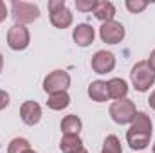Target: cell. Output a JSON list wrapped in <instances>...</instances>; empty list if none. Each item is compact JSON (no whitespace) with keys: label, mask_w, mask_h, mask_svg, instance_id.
<instances>
[{"label":"cell","mask_w":155,"mask_h":153,"mask_svg":"<svg viewBox=\"0 0 155 153\" xmlns=\"http://www.w3.org/2000/svg\"><path fill=\"white\" fill-rule=\"evenodd\" d=\"M130 79H132V85H134V88L137 92H146V90H150V86L155 83V72L148 67V63L143 60V61H137L132 67Z\"/></svg>","instance_id":"6da1fadb"},{"label":"cell","mask_w":155,"mask_h":153,"mask_svg":"<svg viewBox=\"0 0 155 153\" xmlns=\"http://www.w3.org/2000/svg\"><path fill=\"white\" fill-rule=\"evenodd\" d=\"M47 9H49V15H51V24L56 27V29H67L72 25V13L71 9L67 7L65 0H51L47 4Z\"/></svg>","instance_id":"7a4b0ae2"},{"label":"cell","mask_w":155,"mask_h":153,"mask_svg":"<svg viewBox=\"0 0 155 153\" xmlns=\"http://www.w3.org/2000/svg\"><path fill=\"white\" fill-rule=\"evenodd\" d=\"M11 16L15 18V24H18V25L33 24L35 20L40 18V7L31 2L15 0V2H11Z\"/></svg>","instance_id":"3957f363"},{"label":"cell","mask_w":155,"mask_h":153,"mask_svg":"<svg viewBox=\"0 0 155 153\" xmlns=\"http://www.w3.org/2000/svg\"><path fill=\"white\" fill-rule=\"evenodd\" d=\"M110 117L117 124H130L134 121V117L137 114L135 103L130 99H121V101H114L110 105Z\"/></svg>","instance_id":"277c9868"},{"label":"cell","mask_w":155,"mask_h":153,"mask_svg":"<svg viewBox=\"0 0 155 153\" xmlns=\"http://www.w3.org/2000/svg\"><path fill=\"white\" fill-rule=\"evenodd\" d=\"M69 86H71V76L65 70H52L43 79V90L49 96L56 92H67Z\"/></svg>","instance_id":"5b68a950"},{"label":"cell","mask_w":155,"mask_h":153,"mask_svg":"<svg viewBox=\"0 0 155 153\" xmlns=\"http://www.w3.org/2000/svg\"><path fill=\"white\" fill-rule=\"evenodd\" d=\"M29 41H31V34H29V29L25 25H11L9 31H7V45L9 49L13 50H25L29 47Z\"/></svg>","instance_id":"8992f818"},{"label":"cell","mask_w":155,"mask_h":153,"mask_svg":"<svg viewBox=\"0 0 155 153\" xmlns=\"http://www.w3.org/2000/svg\"><path fill=\"white\" fill-rule=\"evenodd\" d=\"M99 36L105 43L108 45H117L121 43L124 38V27L121 22L116 20H110V22H105L101 27H99Z\"/></svg>","instance_id":"52a82bcc"},{"label":"cell","mask_w":155,"mask_h":153,"mask_svg":"<svg viewBox=\"0 0 155 153\" xmlns=\"http://www.w3.org/2000/svg\"><path fill=\"white\" fill-rule=\"evenodd\" d=\"M90 67L96 74H107L112 72L116 67V56L110 50H97L92 60H90Z\"/></svg>","instance_id":"ba28073f"},{"label":"cell","mask_w":155,"mask_h":153,"mask_svg":"<svg viewBox=\"0 0 155 153\" xmlns=\"http://www.w3.org/2000/svg\"><path fill=\"white\" fill-rule=\"evenodd\" d=\"M20 117L27 126H35L41 119V106L36 101H25L20 106Z\"/></svg>","instance_id":"9c48e42d"},{"label":"cell","mask_w":155,"mask_h":153,"mask_svg":"<svg viewBox=\"0 0 155 153\" xmlns=\"http://www.w3.org/2000/svg\"><path fill=\"white\" fill-rule=\"evenodd\" d=\"M96 38V33H94V27L88 25V24H78L76 29L72 31V40L76 41L78 47H88L92 45V41Z\"/></svg>","instance_id":"30bf717a"},{"label":"cell","mask_w":155,"mask_h":153,"mask_svg":"<svg viewBox=\"0 0 155 153\" xmlns=\"http://www.w3.org/2000/svg\"><path fill=\"white\" fill-rule=\"evenodd\" d=\"M88 97H90L92 101H96V103H105V101H108L110 96H108L107 81H101V79L92 81V83L88 85Z\"/></svg>","instance_id":"8fae6325"},{"label":"cell","mask_w":155,"mask_h":153,"mask_svg":"<svg viewBox=\"0 0 155 153\" xmlns=\"http://www.w3.org/2000/svg\"><path fill=\"white\" fill-rule=\"evenodd\" d=\"M107 86H108V96L116 101L121 99H126L128 96V83L121 77H112L110 81H107Z\"/></svg>","instance_id":"7c38bea8"},{"label":"cell","mask_w":155,"mask_h":153,"mask_svg":"<svg viewBox=\"0 0 155 153\" xmlns=\"http://www.w3.org/2000/svg\"><path fill=\"white\" fill-rule=\"evenodd\" d=\"M92 13H94V16H96L97 20H101V22L105 24V22L114 20V16H116V7H114V4L108 2V0H97V4H96V7H94Z\"/></svg>","instance_id":"4fadbf2b"},{"label":"cell","mask_w":155,"mask_h":153,"mask_svg":"<svg viewBox=\"0 0 155 153\" xmlns=\"http://www.w3.org/2000/svg\"><path fill=\"white\" fill-rule=\"evenodd\" d=\"M150 137H152V133H141V132H134V130L126 132V142L132 150H144L150 144Z\"/></svg>","instance_id":"5bb4252c"},{"label":"cell","mask_w":155,"mask_h":153,"mask_svg":"<svg viewBox=\"0 0 155 153\" xmlns=\"http://www.w3.org/2000/svg\"><path fill=\"white\" fill-rule=\"evenodd\" d=\"M60 126H61V133L63 135H79V132H81V119L74 114L65 115L61 119Z\"/></svg>","instance_id":"9a60e30c"},{"label":"cell","mask_w":155,"mask_h":153,"mask_svg":"<svg viewBox=\"0 0 155 153\" xmlns=\"http://www.w3.org/2000/svg\"><path fill=\"white\" fill-rule=\"evenodd\" d=\"M60 150L63 153H78L83 150V141L79 135H63L60 141Z\"/></svg>","instance_id":"2e32d148"},{"label":"cell","mask_w":155,"mask_h":153,"mask_svg":"<svg viewBox=\"0 0 155 153\" xmlns=\"http://www.w3.org/2000/svg\"><path fill=\"white\" fill-rule=\"evenodd\" d=\"M130 130L141 132V133H152V119L144 112H137L134 121L130 122Z\"/></svg>","instance_id":"e0dca14e"},{"label":"cell","mask_w":155,"mask_h":153,"mask_svg":"<svg viewBox=\"0 0 155 153\" xmlns=\"http://www.w3.org/2000/svg\"><path fill=\"white\" fill-rule=\"evenodd\" d=\"M69 105H71V96H69L67 92H56V94H51L49 99H47V106H49L51 110H56V112L67 108Z\"/></svg>","instance_id":"ac0fdd59"},{"label":"cell","mask_w":155,"mask_h":153,"mask_svg":"<svg viewBox=\"0 0 155 153\" xmlns=\"http://www.w3.org/2000/svg\"><path fill=\"white\" fill-rule=\"evenodd\" d=\"M31 150V144H29V141L27 139H24V137H16V139H13L11 142H9V146H7V153H25Z\"/></svg>","instance_id":"d6986e66"},{"label":"cell","mask_w":155,"mask_h":153,"mask_svg":"<svg viewBox=\"0 0 155 153\" xmlns=\"http://www.w3.org/2000/svg\"><path fill=\"white\" fill-rule=\"evenodd\" d=\"M101 153H123V148H121V141L117 139V135H108V137L105 139Z\"/></svg>","instance_id":"ffe728a7"},{"label":"cell","mask_w":155,"mask_h":153,"mask_svg":"<svg viewBox=\"0 0 155 153\" xmlns=\"http://www.w3.org/2000/svg\"><path fill=\"white\" fill-rule=\"evenodd\" d=\"M124 5H126V9L130 11V13H141V11H144L146 9V5H148V2L146 0H126L124 2Z\"/></svg>","instance_id":"44dd1931"},{"label":"cell","mask_w":155,"mask_h":153,"mask_svg":"<svg viewBox=\"0 0 155 153\" xmlns=\"http://www.w3.org/2000/svg\"><path fill=\"white\" fill-rule=\"evenodd\" d=\"M96 4H97V0H76V7H78V11H81V13L94 11Z\"/></svg>","instance_id":"7402d4cb"},{"label":"cell","mask_w":155,"mask_h":153,"mask_svg":"<svg viewBox=\"0 0 155 153\" xmlns=\"http://www.w3.org/2000/svg\"><path fill=\"white\" fill-rule=\"evenodd\" d=\"M9 106V94L5 90H0V110Z\"/></svg>","instance_id":"603a6c76"},{"label":"cell","mask_w":155,"mask_h":153,"mask_svg":"<svg viewBox=\"0 0 155 153\" xmlns=\"http://www.w3.org/2000/svg\"><path fill=\"white\" fill-rule=\"evenodd\" d=\"M7 18V7H5V4L0 0V22H4Z\"/></svg>","instance_id":"cb8c5ba5"},{"label":"cell","mask_w":155,"mask_h":153,"mask_svg":"<svg viewBox=\"0 0 155 153\" xmlns=\"http://www.w3.org/2000/svg\"><path fill=\"white\" fill-rule=\"evenodd\" d=\"M146 63H148V67H150V69L155 72V49L150 52V58L146 60Z\"/></svg>","instance_id":"d4e9b609"},{"label":"cell","mask_w":155,"mask_h":153,"mask_svg":"<svg viewBox=\"0 0 155 153\" xmlns=\"http://www.w3.org/2000/svg\"><path fill=\"white\" fill-rule=\"evenodd\" d=\"M148 105H150V108H153L155 110V90L150 94V99H148Z\"/></svg>","instance_id":"484cf974"},{"label":"cell","mask_w":155,"mask_h":153,"mask_svg":"<svg viewBox=\"0 0 155 153\" xmlns=\"http://www.w3.org/2000/svg\"><path fill=\"white\" fill-rule=\"evenodd\" d=\"M2 69H4V56H2V52H0V74H2Z\"/></svg>","instance_id":"4316f807"},{"label":"cell","mask_w":155,"mask_h":153,"mask_svg":"<svg viewBox=\"0 0 155 153\" xmlns=\"http://www.w3.org/2000/svg\"><path fill=\"white\" fill-rule=\"evenodd\" d=\"M78 153H88V151H87V150L83 148V150H79V151H78Z\"/></svg>","instance_id":"83f0119b"},{"label":"cell","mask_w":155,"mask_h":153,"mask_svg":"<svg viewBox=\"0 0 155 153\" xmlns=\"http://www.w3.org/2000/svg\"><path fill=\"white\" fill-rule=\"evenodd\" d=\"M25 153H36V151H33V150H29V151H25Z\"/></svg>","instance_id":"f1b7e54d"},{"label":"cell","mask_w":155,"mask_h":153,"mask_svg":"<svg viewBox=\"0 0 155 153\" xmlns=\"http://www.w3.org/2000/svg\"><path fill=\"white\" fill-rule=\"evenodd\" d=\"M153 153H155V144H153Z\"/></svg>","instance_id":"f546056e"}]
</instances>
